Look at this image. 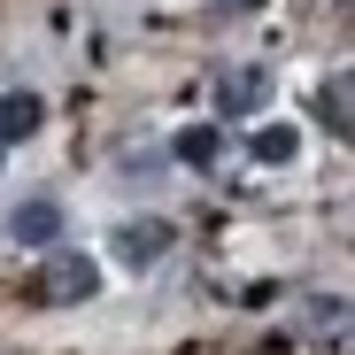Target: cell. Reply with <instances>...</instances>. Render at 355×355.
<instances>
[{"label": "cell", "instance_id": "6da1fadb", "mask_svg": "<svg viewBox=\"0 0 355 355\" xmlns=\"http://www.w3.org/2000/svg\"><path fill=\"white\" fill-rule=\"evenodd\" d=\"M39 293H46V302H93V293H101V263L78 255V248H54V263L39 270Z\"/></svg>", "mask_w": 355, "mask_h": 355}, {"label": "cell", "instance_id": "9c48e42d", "mask_svg": "<svg viewBox=\"0 0 355 355\" xmlns=\"http://www.w3.org/2000/svg\"><path fill=\"white\" fill-rule=\"evenodd\" d=\"M248 147H255V162H293V155H302V132H293V124H263Z\"/></svg>", "mask_w": 355, "mask_h": 355}, {"label": "cell", "instance_id": "5b68a950", "mask_svg": "<svg viewBox=\"0 0 355 355\" xmlns=\"http://www.w3.org/2000/svg\"><path fill=\"white\" fill-rule=\"evenodd\" d=\"M39 124H46V101H39V93H0V147L31 139Z\"/></svg>", "mask_w": 355, "mask_h": 355}, {"label": "cell", "instance_id": "7a4b0ae2", "mask_svg": "<svg viewBox=\"0 0 355 355\" xmlns=\"http://www.w3.org/2000/svg\"><path fill=\"white\" fill-rule=\"evenodd\" d=\"M170 240H178V232L162 224V216H132V224H116V263H124V270H155L162 255H170Z\"/></svg>", "mask_w": 355, "mask_h": 355}, {"label": "cell", "instance_id": "8992f818", "mask_svg": "<svg viewBox=\"0 0 355 355\" xmlns=\"http://www.w3.org/2000/svg\"><path fill=\"white\" fill-rule=\"evenodd\" d=\"M8 232H16L24 248H54V240H62V209H54V201H24L8 216Z\"/></svg>", "mask_w": 355, "mask_h": 355}, {"label": "cell", "instance_id": "277c9868", "mask_svg": "<svg viewBox=\"0 0 355 355\" xmlns=\"http://www.w3.org/2000/svg\"><path fill=\"white\" fill-rule=\"evenodd\" d=\"M317 124H332L340 139H355V70H332L317 85Z\"/></svg>", "mask_w": 355, "mask_h": 355}, {"label": "cell", "instance_id": "30bf717a", "mask_svg": "<svg viewBox=\"0 0 355 355\" xmlns=\"http://www.w3.org/2000/svg\"><path fill=\"white\" fill-rule=\"evenodd\" d=\"M224 8H255V0H224Z\"/></svg>", "mask_w": 355, "mask_h": 355}, {"label": "cell", "instance_id": "52a82bcc", "mask_svg": "<svg viewBox=\"0 0 355 355\" xmlns=\"http://www.w3.org/2000/svg\"><path fill=\"white\" fill-rule=\"evenodd\" d=\"M302 332L309 340H340L347 332V302H340V293H309V302H302Z\"/></svg>", "mask_w": 355, "mask_h": 355}, {"label": "cell", "instance_id": "ba28073f", "mask_svg": "<svg viewBox=\"0 0 355 355\" xmlns=\"http://www.w3.org/2000/svg\"><path fill=\"white\" fill-rule=\"evenodd\" d=\"M224 155V132L216 124H193V132H178V162H193V170H209Z\"/></svg>", "mask_w": 355, "mask_h": 355}, {"label": "cell", "instance_id": "3957f363", "mask_svg": "<svg viewBox=\"0 0 355 355\" xmlns=\"http://www.w3.org/2000/svg\"><path fill=\"white\" fill-rule=\"evenodd\" d=\"M263 101H270V70H263V62H232V70L216 78V108H224V116H255Z\"/></svg>", "mask_w": 355, "mask_h": 355}]
</instances>
